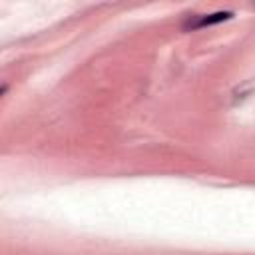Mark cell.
<instances>
[{"label":"cell","mask_w":255,"mask_h":255,"mask_svg":"<svg viewBox=\"0 0 255 255\" xmlns=\"http://www.w3.org/2000/svg\"><path fill=\"white\" fill-rule=\"evenodd\" d=\"M233 14L231 12H215V14H209V16H201L199 20H195V22H191L189 24V28H205V26H213V24H219V22H225V20H229Z\"/></svg>","instance_id":"obj_1"}]
</instances>
